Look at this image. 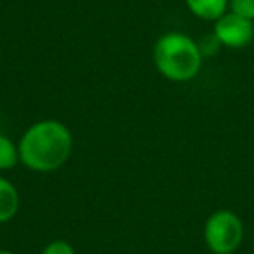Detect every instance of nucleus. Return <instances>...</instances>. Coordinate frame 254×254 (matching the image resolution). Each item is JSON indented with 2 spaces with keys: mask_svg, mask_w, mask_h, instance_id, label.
<instances>
[{
  "mask_svg": "<svg viewBox=\"0 0 254 254\" xmlns=\"http://www.w3.org/2000/svg\"><path fill=\"white\" fill-rule=\"evenodd\" d=\"M19 162L33 173H54L68 162L73 150V136L66 124L44 119L23 132L18 141Z\"/></svg>",
  "mask_w": 254,
  "mask_h": 254,
  "instance_id": "1",
  "label": "nucleus"
},
{
  "mask_svg": "<svg viewBox=\"0 0 254 254\" xmlns=\"http://www.w3.org/2000/svg\"><path fill=\"white\" fill-rule=\"evenodd\" d=\"M204 54L197 40L181 32H167L153 46V64L171 82H190L200 73Z\"/></svg>",
  "mask_w": 254,
  "mask_h": 254,
  "instance_id": "2",
  "label": "nucleus"
},
{
  "mask_svg": "<svg viewBox=\"0 0 254 254\" xmlns=\"http://www.w3.org/2000/svg\"><path fill=\"white\" fill-rule=\"evenodd\" d=\"M246 228L235 211L218 209L204 225V242L212 254H235L244 242Z\"/></svg>",
  "mask_w": 254,
  "mask_h": 254,
  "instance_id": "3",
  "label": "nucleus"
},
{
  "mask_svg": "<svg viewBox=\"0 0 254 254\" xmlns=\"http://www.w3.org/2000/svg\"><path fill=\"white\" fill-rule=\"evenodd\" d=\"M212 35L226 49H244L254 40V21L228 11L214 21Z\"/></svg>",
  "mask_w": 254,
  "mask_h": 254,
  "instance_id": "4",
  "label": "nucleus"
},
{
  "mask_svg": "<svg viewBox=\"0 0 254 254\" xmlns=\"http://www.w3.org/2000/svg\"><path fill=\"white\" fill-rule=\"evenodd\" d=\"M228 2L230 0H185L188 11L195 18L211 23L219 19L225 12H228Z\"/></svg>",
  "mask_w": 254,
  "mask_h": 254,
  "instance_id": "5",
  "label": "nucleus"
},
{
  "mask_svg": "<svg viewBox=\"0 0 254 254\" xmlns=\"http://www.w3.org/2000/svg\"><path fill=\"white\" fill-rule=\"evenodd\" d=\"M21 198L19 191L7 178L0 176V223H7L18 214Z\"/></svg>",
  "mask_w": 254,
  "mask_h": 254,
  "instance_id": "6",
  "label": "nucleus"
},
{
  "mask_svg": "<svg viewBox=\"0 0 254 254\" xmlns=\"http://www.w3.org/2000/svg\"><path fill=\"white\" fill-rule=\"evenodd\" d=\"M19 164L18 143L12 141L9 136L0 134V173L14 169Z\"/></svg>",
  "mask_w": 254,
  "mask_h": 254,
  "instance_id": "7",
  "label": "nucleus"
},
{
  "mask_svg": "<svg viewBox=\"0 0 254 254\" xmlns=\"http://www.w3.org/2000/svg\"><path fill=\"white\" fill-rule=\"evenodd\" d=\"M228 11L254 21V0H230Z\"/></svg>",
  "mask_w": 254,
  "mask_h": 254,
  "instance_id": "8",
  "label": "nucleus"
},
{
  "mask_svg": "<svg viewBox=\"0 0 254 254\" xmlns=\"http://www.w3.org/2000/svg\"><path fill=\"white\" fill-rule=\"evenodd\" d=\"M40 254H77V253H75V247L70 242H66L63 239H56V240H51Z\"/></svg>",
  "mask_w": 254,
  "mask_h": 254,
  "instance_id": "9",
  "label": "nucleus"
},
{
  "mask_svg": "<svg viewBox=\"0 0 254 254\" xmlns=\"http://www.w3.org/2000/svg\"><path fill=\"white\" fill-rule=\"evenodd\" d=\"M0 254H16V253H12V251H9V249H0Z\"/></svg>",
  "mask_w": 254,
  "mask_h": 254,
  "instance_id": "10",
  "label": "nucleus"
}]
</instances>
